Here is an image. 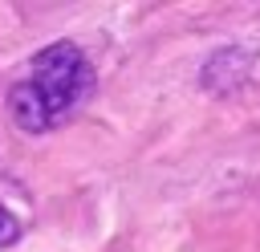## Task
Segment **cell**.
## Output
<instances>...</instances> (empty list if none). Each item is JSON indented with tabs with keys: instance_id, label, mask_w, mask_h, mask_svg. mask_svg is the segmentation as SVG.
<instances>
[{
	"instance_id": "obj_2",
	"label": "cell",
	"mask_w": 260,
	"mask_h": 252,
	"mask_svg": "<svg viewBox=\"0 0 260 252\" xmlns=\"http://www.w3.org/2000/svg\"><path fill=\"white\" fill-rule=\"evenodd\" d=\"M16 236H20V224H16V215H12V211L0 203V248H8Z\"/></svg>"
},
{
	"instance_id": "obj_1",
	"label": "cell",
	"mask_w": 260,
	"mask_h": 252,
	"mask_svg": "<svg viewBox=\"0 0 260 252\" xmlns=\"http://www.w3.org/2000/svg\"><path fill=\"white\" fill-rule=\"evenodd\" d=\"M89 93H93L89 57L73 41H53L28 61V73L8 89V114L20 130L41 134L65 122Z\"/></svg>"
}]
</instances>
